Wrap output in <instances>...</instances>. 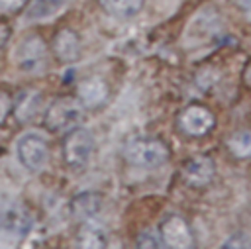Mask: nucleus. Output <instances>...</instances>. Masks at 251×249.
Returning <instances> with one entry per match:
<instances>
[{"instance_id": "17", "label": "nucleus", "mask_w": 251, "mask_h": 249, "mask_svg": "<svg viewBox=\"0 0 251 249\" xmlns=\"http://www.w3.org/2000/svg\"><path fill=\"white\" fill-rule=\"evenodd\" d=\"M227 149L233 157L237 159H247L251 157V129H239L233 131L227 137Z\"/></svg>"}, {"instance_id": "21", "label": "nucleus", "mask_w": 251, "mask_h": 249, "mask_svg": "<svg viewBox=\"0 0 251 249\" xmlns=\"http://www.w3.org/2000/svg\"><path fill=\"white\" fill-rule=\"evenodd\" d=\"M237 10L245 12V14H251V0H229Z\"/></svg>"}, {"instance_id": "9", "label": "nucleus", "mask_w": 251, "mask_h": 249, "mask_svg": "<svg viewBox=\"0 0 251 249\" xmlns=\"http://www.w3.org/2000/svg\"><path fill=\"white\" fill-rule=\"evenodd\" d=\"M216 176V165L208 155H196L190 157L182 165V178L186 184L194 188H204L208 186Z\"/></svg>"}, {"instance_id": "10", "label": "nucleus", "mask_w": 251, "mask_h": 249, "mask_svg": "<svg viewBox=\"0 0 251 249\" xmlns=\"http://www.w3.org/2000/svg\"><path fill=\"white\" fill-rule=\"evenodd\" d=\"M108 94H110L108 84H106L102 78H98V76L84 78V80H80L78 86H76L78 102H80L82 108H88V110L100 108V106L108 100Z\"/></svg>"}, {"instance_id": "6", "label": "nucleus", "mask_w": 251, "mask_h": 249, "mask_svg": "<svg viewBox=\"0 0 251 249\" xmlns=\"http://www.w3.org/2000/svg\"><path fill=\"white\" fill-rule=\"evenodd\" d=\"M178 127L190 137H204L214 129L216 118L202 104H190L178 114Z\"/></svg>"}, {"instance_id": "23", "label": "nucleus", "mask_w": 251, "mask_h": 249, "mask_svg": "<svg viewBox=\"0 0 251 249\" xmlns=\"http://www.w3.org/2000/svg\"><path fill=\"white\" fill-rule=\"evenodd\" d=\"M8 37H10V27H8L6 24H2V22H0V47L8 41Z\"/></svg>"}, {"instance_id": "8", "label": "nucleus", "mask_w": 251, "mask_h": 249, "mask_svg": "<svg viewBox=\"0 0 251 249\" xmlns=\"http://www.w3.org/2000/svg\"><path fill=\"white\" fill-rule=\"evenodd\" d=\"M33 225V218L29 210L22 204L10 202L0 208V229L12 237H25Z\"/></svg>"}, {"instance_id": "1", "label": "nucleus", "mask_w": 251, "mask_h": 249, "mask_svg": "<svg viewBox=\"0 0 251 249\" xmlns=\"http://www.w3.org/2000/svg\"><path fill=\"white\" fill-rule=\"evenodd\" d=\"M171 157L167 143L159 137L137 135L129 137L124 145V159L139 169H159Z\"/></svg>"}, {"instance_id": "22", "label": "nucleus", "mask_w": 251, "mask_h": 249, "mask_svg": "<svg viewBox=\"0 0 251 249\" xmlns=\"http://www.w3.org/2000/svg\"><path fill=\"white\" fill-rule=\"evenodd\" d=\"M241 78H243V84H245L247 88H251V61H247V65L243 67V75H241Z\"/></svg>"}, {"instance_id": "19", "label": "nucleus", "mask_w": 251, "mask_h": 249, "mask_svg": "<svg viewBox=\"0 0 251 249\" xmlns=\"http://www.w3.org/2000/svg\"><path fill=\"white\" fill-rule=\"evenodd\" d=\"M10 112H12V98H10L8 92L0 90V124L6 122V118L10 116Z\"/></svg>"}, {"instance_id": "16", "label": "nucleus", "mask_w": 251, "mask_h": 249, "mask_svg": "<svg viewBox=\"0 0 251 249\" xmlns=\"http://www.w3.org/2000/svg\"><path fill=\"white\" fill-rule=\"evenodd\" d=\"M39 104H41V96L39 92H33V90H25L20 94L18 102H16V116L20 122H27L31 120L37 110H39Z\"/></svg>"}, {"instance_id": "14", "label": "nucleus", "mask_w": 251, "mask_h": 249, "mask_svg": "<svg viewBox=\"0 0 251 249\" xmlns=\"http://www.w3.org/2000/svg\"><path fill=\"white\" fill-rule=\"evenodd\" d=\"M67 2H69V0H35V2L29 6L25 18H27L29 22L49 20V18H53L55 14H59V12L67 6Z\"/></svg>"}, {"instance_id": "13", "label": "nucleus", "mask_w": 251, "mask_h": 249, "mask_svg": "<svg viewBox=\"0 0 251 249\" xmlns=\"http://www.w3.org/2000/svg\"><path fill=\"white\" fill-rule=\"evenodd\" d=\"M76 243L86 249H100L108 245V237L100 224H96L94 220H82L76 233Z\"/></svg>"}, {"instance_id": "3", "label": "nucleus", "mask_w": 251, "mask_h": 249, "mask_svg": "<svg viewBox=\"0 0 251 249\" xmlns=\"http://www.w3.org/2000/svg\"><path fill=\"white\" fill-rule=\"evenodd\" d=\"M80 120H82V108L75 100L59 98L47 108L43 122H45L47 129L61 133V131H69V129L76 127L80 124Z\"/></svg>"}, {"instance_id": "12", "label": "nucleus", "mask_w": 251, "mask_h": 249, "mask_svg": "<svg viewBox=\"0 0 251 249\" xmlns=\"http://www.w3.org/2000/svg\"><path fill=\"white\" fill-rule=\"evenodd\" d=\"M53 51L57 55L59 61L63 63H73L78 59L80 55V41H78V35L69 29V27H63L57 31L55 39H53Z\"/></svg>"}, {"instance_id": "15", "label": "nucleus", "mask_w": 251, "mask_h": 249, "mask_svg": "<svg viewBox=\"0 0 251 249\" xmlns=\"http://www.w3.org/2000/svg\"><path fill=\"white\" fill-rule=\"evenodd\" d=\"M100 6L116 18H131L141 12L143 0H98Z\"/></svg>"}, {"instance_id": "5", "label": "nucleus", "mask_w": 251, "mask_h": 249, "mask_svg": "<svg viewBox=\"0 0 251 249\" xmlns=\"http://www.w3.org/2000/svg\"><path fill=\"white\" fill-rule=\"evenodd\" d=\"M16 65L24 73H39L47 65V47L39 35H29L20 41L14 53Z\"/></svg>"}, {"instance_id": "2", "label": "nucleus", "mask_w": 251, "mask_h": 249, "mask_svg": "<svg viewBox=\"0 0 251 249\" xmlns=\"http://www.w3.org/2000/svg\"><path fill=\"white\" fill-rule=\"evenodd\" d=\"M94 151V137L86 127H73L63 141V159L71 169H82L88 165Z\"/></svg>"}, {"instance_id": "11", "label": "nucleus", "mask_w": 251, "mask_h": 249, "mask_svg": "<svg viewBox=\"0 0 251 249\" xmlns=\"http://www.w3.org/2000/svg\"><path fill=\"white\" fill-rule=\"evenodd\" d=\"M102 206H104L102 194L92 192V190H86V192H80V194H76L73 198L71 212L78 220H94L102 212Z\"/></svg>"}, {"instance_id": "20", "label": "nucleus", "mask_w": 251, "mask_h": 249, "mask_svg": "<svg viewBox=\"0 0 251 249\" xmlns=\"http://www.w3.org/2000/svg\"><path fill=\"white\" fill-rule=\"evenodd\" d=\"M22 4H24V0H0V10L12 12V10H18Z\"/></svg>"}, {"instance_id": "18", "label": "nucleus", "mask_w": 251, "mask_h": 249, "mask_svg": "<svg viewBox=\"0 0 251 249\" xmlns=\"http://www.w3.org/2000/svg\"><path fill=\"white\" fill-rule=\"evenodd\" d=\"M137 247L141 249H157V247H163V241L159 237V231H153V229H145L137 235V241H135Z\"/></svg>"}, {"instance_id": "7", "label": "nucleus", "mask_w": 251, "mask_h": 249, "mask_svg": "<svg viewBox=\"0 0 251 249\" xmlns=\"http://www.w3.org/2000/svg\"><path fill=\"white\" fill-rule=\"evenodd\" d=\"M159 237L163 241V247H175V249H186L194 245L192 231L188 227V222L182 216L171 214L159 224Z\"/></svg>"}, {"instance_id": "4", "label": "nucleus", "mask_w": 251, "mask_h": 249, "mask_svg": "<svg viewBox=\"0 0 251 249\" xmlns=\"http://www.w3.org/2000/svg\"><path fill=\"white\" fill-rule=\"evenodd\" d=\"M16 151H18V159L20 163L27 169V171H43L47 161H49V147H47V141L37 135V133H24L20 139H18V145H16Z\"/></svg>"}]
</instances>
